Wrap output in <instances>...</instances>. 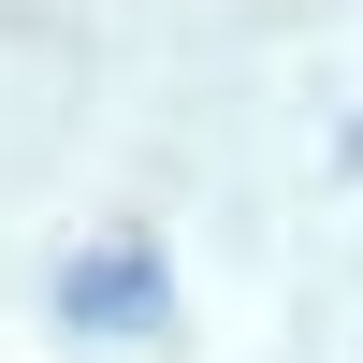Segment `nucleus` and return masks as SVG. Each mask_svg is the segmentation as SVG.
<instances>
[{
	"label": "nucleus",
	"instance_id": "1",
	"mask_svg": "<svg viewBox=\"0 0 363 363\" xmlns=\"http://www.w3.org/2000/svg\"><path fill=\"white\" fill-rule=\"evenodd\" d=\"M58 320H87V335H131V320H160V262L145 247H102L58 277Z\"/></svg>",
	"mask_w": 363,
	"mask_h": 363
}]
</instances>
